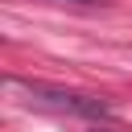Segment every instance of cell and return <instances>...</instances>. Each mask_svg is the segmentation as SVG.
<instances>
[{
    "mask_svg": "<svg viewBox=\"0 0 132 132\" xmlns=\"http://www.w3.org/2000/svg\"><path fill=\"white\" fill-rule=\"evenodd\" d=\"M16 87H25L33 103H45V107H58V111H70V116H82V120H107L111 116V103L99 99V95L62 91V87H50V82H16Z\"/></svg>",
    "mask_w": 132,
    "mask_h": 132,
    "instance_id": "obj_1",
    "label": "cell"
},
{
    "mask_svg": "<svg viewBox=\"0 0 132 132\" xmlns=\"http://www.w3.org/2000/svg\"><path fill=\"white\" fill-rule=\"evenodd\" d=\"M66 4H103V0H66Z\"/></svg>",
    "mask_w": 132,
    "mask_h": 132,
    "instance_id": "obj_2",
    "label": "cell"
}]
</instances>
